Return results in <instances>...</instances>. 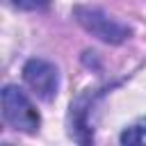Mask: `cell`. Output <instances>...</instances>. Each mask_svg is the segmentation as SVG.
Here are the masks:
<instances>
[{
    "instance_id": "cell-1",
    "label": "cell",
    "mask_w": 146,
    "mask_h": 146,
    "mask_svg": "<svg viewBox=\"0 0 146 146\" xmlns=\"http://www.w3.org/2000/svg\"><path fill=\"white\" fill-rule=\"evenodd\" d=\"M73 18L78 21V25L84 32H89L91 36H96L98 41L110 43V46H119V43L128 41L130 34H132L128 25L112 18L103 9H96V7H89V5L73 7Z\"/></svg>"
},
{
    "instance_id": "cell-2",
    "label": "cell",
    "mask_w": 146,
    "mask_h": 146,
    "mask_svg": "<svg viewBox=\"0 0 146 146\" xmlns=\"http://www.w3.org/2000/svg\"><path fill=\"white\" fill-rule=\"evenodd\" d=\"M2 116L14 130L27 132V135H34L41 125L39 110L32 105L25 91L18 89L16 84H7L2 89Z\"/></svg>"
},
{
    "instance_id": "cell-3",
    "label": "cell",
    "mask_w": 146,
    "mask_h": 146,
    "mask_svg": "<svg viewBox=\"0 0 146 146\" xmlns=\"http://www.w3.org/2000/svg\"><path fill=\"white\" fill-rule=\"evenodd\" d=\"M23 82L41 98V100H52L59 89V71L52 62L32 57L23 64Z\"/></svg>"
},
{
    "instance_id": "cell-4",
    "label": "cell",
    "mask_w": 146,
    "mask_h": 146,
    "mask_svg": "<svg viewBox=\"0 0 146 146\" xmlns=\"http://www.w3.org/2000/svg\"><path fill=\"white\" fill-rule=\"evenodd\" d=\"M121 144L125 146H146V125H130L121 132L119 137Z\"/></svg>"
},
{
    "instance_id": "cell-5",
    "label": "cell",
    "mask_w": 146,
    "mask_h": 146,
    "mask_svg": "<svg viewBox=\"0 0 146 146\" xmlns=\"http://www.w3.org/2000/svg\"><path fill=\"white\" fill-rule=\"evenodd\" d=\"M50 0H11V5L14 7H18V9H25V11H34V9H41V7H46Z\"/></svg>"
}]
</instances>
